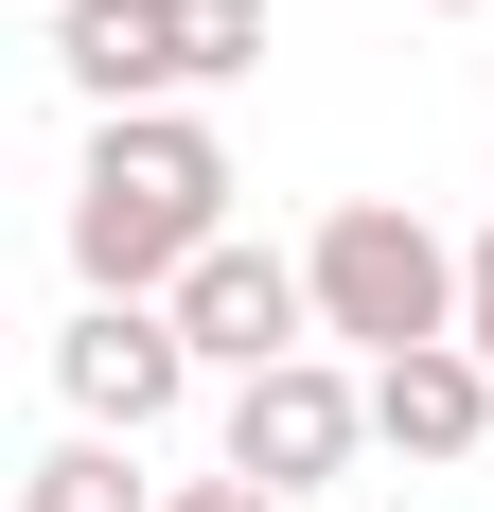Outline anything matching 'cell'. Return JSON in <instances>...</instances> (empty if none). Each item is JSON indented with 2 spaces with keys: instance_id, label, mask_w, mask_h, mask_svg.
Here are the masks:
<instances>
[{
  "instance_id": "cell-1",
  "label": "cell",
  "mask_w": 494,
  "mask_h": 512,
  "mask_svg": "<svg viewBox=\"0 0 494 512\" xmlns=\"http://www.w3.org/2000/svg\"><path fill=\"white\" fill-rule=\"evenodd\" d=\"M230 248V142L195 106H124L71 159V283L89 301H177V265Z\"/></svg>"
},
{
  "instance_id": "cell-2",
  "label": "cell",
  "mask_w": 494,
  "mask_h": 512,
  "mask_svg": "<svg viewBox=\"0 0 494 512\" xmlns=\"http://www.w3.org/2000/svg\"><path fill=\"white\" fill-rule=\"evenodd\" d=\"M300 301H318V336H353L371 371H389V354H442V336H459V248L406 195H336L318 248H300Z\"/></svg>"
},
{
  "instance_id": "cell-3",
  "label": "cell",
  "mask_w": 494,
  "mask_h": 512,
  "mask_svg": "<svg viewBox=\"0 0 494 512\" xmlns=\"http://www.w3.org/2000/svg\"><path fill=\"white\" fill-rule=\"evenodd\" d=\"M353 442H371V389H353L336 354H283L230 389V477H265V495H318V477H353Z\"/></svg>"
},
{
  "instance_id": "cell-4",
  "label": "cell",
  "mask_w": 494,
  "mask_h": 512,
  "mask_svg": "<svg viewBox=\"0 0 494 512\" xmlns=\"http://www.w3.org/2000/svg\"><path fill=\"white\" fill-rule=\"evenodd\" d=\"M53 389H71V424H106V442H159V424H177V389H195L177 301H89L71 336H53Z\"/></svg>"
},
{
  "instance_id": "cell-5",
  "label": "cell",
  "mask_w": 494,
  "mask_h": 512,
  "mask_svg": "<svg viewBox=\"0 0 494 512\" xmlns=\"http://www.w3.org/2000/svg\"><path fill=\"white\" fill-rule=\"evenodd\" d=\"M177 336H195V371H230V389H247V371L318 354V301H300V265H283V248H247V230H230V248L177 265Z\"/></svg>"
},
{
  "instance_id": "cell-6",
  "label": "cell",
  "mask_w": 494,
  "mask_h": 512,
  "mask_svg": "<svg viewBox=\"0 0 494 512\" xmlns=\"http://www.w3.org/2000/svg\"><path fill=\"white\" fill-rule=\"evenodd\" d=\"M371 442H389V460H477L494 442V371L459 354V336L442 354H389L371 371Z\"/></svg>"
},
{
  "instance_id": "cell-7",
  "label": "cell",
  "mask_w": 494,
  "mask_h": 512,
  "mask_svg": "<svg viewBox=\"0 0 494 512\" xmlns=\"http://www.w3.org/2000/svg\"><path fill=\"white\" fill-rule=\"evenodd\" d=\"M53 71L124 124V106H177V36H159V0H71L53 18Z\"/></svg>"
},
{
  "instance_id": "cell-8",
  "label": "cell",
  "mask_w": 494,
  "mask_h": 512,
  "mask_svg": "<svg viewBox=\"0 0 494 512\" xmlns=\"http://www.w3.org/2000/svg\"><path fill=\"white\" fill-rule=\"evenodd\" d=\"M18 512H159V477H142V442H106V424H71L36 477H18Z\"/></svg>"
},
{
  "instance_id": "cell-9",
  "label": "cell",
  "mask_w": 494,
  "mask_h": 512,
  "mask_svg": "<svg viewBox=\"0 0 494 512\" xmlns=\"http://www.w3.org/2000/svg\"><path fill=\"white\" fill-rule=\"evenodd\" d=\"M159 36H177V89H230L265 71V0H159Z\"/></svg>"
},
{
  "instance_id": "cell-10",
  "label": "cell",
  "mask_w": 494,
  "mask_h": 512,
  "mask_svg": "<svg viewBox=\"0 0 494 512\" xmlns=\"http://www.w3.org/2000/svg\"><path fill=\"white\" fill-rule=\"evenodd\" d=\"M459 354L494 371V230H477V248H459Z\"/></svg>"
},
{
  "instance_id": "cell-11",
  "label": "cell",
  "mask_w": 494,
  "mask_h": 512,
  "mask_svg": "<svg viewBox=\"0 0 494 512\" xmlns=\"http://www.w3.org/2000/svg\"><path fill=\"white\" fill-rule=\"evenodd\" d=\"M159 512H283V495H265V477H230V460H212V477H177V495H159Z\"/></svg>"
},
{
  "instance_id": "cell-12",
  "label": "cell",
  "mask_w": 494,
  "mask_h": 512,
  "mask_svg": "<svg viewBox=\"0 0 494 512\" xmlns=\"http://www.w3.org/2000/svg\"><path fill=\"white\" fill-rule=\"evenodd\" d=\"M424 18H494V0H424Z\"/></svg>"
}]
</instances>
